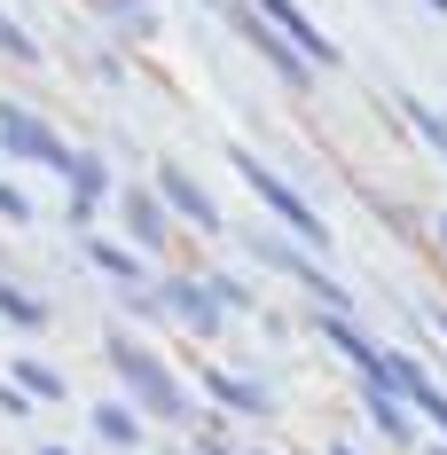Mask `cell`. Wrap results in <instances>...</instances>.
Returning a JSON list of instances; mask_svg holds the SVG:
<instances>
[{
	"label": "cell",
	"mask_w": 447,
	"mask_h": 455,
	"mask_svg": "<svg viewBox=\"0 0 447 455\" xmlns=\"http://www.w3.org/2000/svg\"><path fill=\"white\" fill-rule=\"evenodd\" d=\"M235 24H243V40L259 47V55H267V63L283 71V79H291V87H307V55H299V47L283 40V32H275L267 16H259V8H235Z\"/></svg>",
	"instance_id": "7a4b0ae2"
},
{
	"label": "cell",
	"mask_w": 447,
	"mask_h": 455,
	"mask_svg": "<svg viewBox=\"0 0 447 455\" xmlns=\"http://www.w3.org/2000/svg\"><path fill=\"white\" fill-rule=\"evenodd\" d=\"M432 8H440V16H447V0H432Z\"/></svg>",
	"instance_id": "ba28073f"
},
{
	"label": "cell",
	"mask_w": 447,
	"mask_h": 455,
	"mask_svg": "<svg viewBox=\"0 0 447 455\" xmlns=\"http://www.w3.org/2000/svg\"><path fill=\"white\" fill-rule=\"evenodd\" d=\"M165 196H173V204H180V212H188L196 228H212V204H204V188H196V181H180V173H165Z\"/></svg>",
	"instance_id": "5b68a950"
},
{
	"label": "cell",
	"mask_w": 447,
	"mask_h": 455,
	"mask_svg": "<svg viewBox=\"0 0 447 455\" xmlns=\"http://www.w3.org/2000/svg\"><path fill=\"white\" fill-rule=\"evenodd\" d=\"M408 118H416V134H424V141L447 157V110H432V102H408Z\"/></svg>",
	"instance_id": "8992f818"
},
{
	"label": "cell",
	"mask_w": 447,
	"mask_h": 455,
	"mask_svg": "<svg viewBox=\"0 0 447 455\" xmlns=\"http://www.w3.org/2000/svg\"><path fill=\"white\" fill-rule=\"evenodd\" d=\"M251 8H259V16H267V24H275V32H283L291 47H299L307 63H338V47H330V32L314 24L307 8H291V0H251Z\"/></svg>",
	"instance_id": "6da1fadb"
},
{
	"label": "cell",
	"mask_w": 447,
	"mask_h": 455,
	"mask_svg": "<svg viewBox=\"0 0 447 455\" xmlns=\"http://www.w3.org/2000/svg\"><path fill=\"white\" fill-rule=\"evenodd\" d=\"M0 47H8V55H32V40H24L16 24H0Z\"/></svg>",
	"instance_id": "52a82bcc"
},
{
	"label": "cell",
	"mask_w": 447,
	"mask_h": 455,
	"mask_svg": "<svg viewBox=\"0 0 447 455\" xmlns=\"http://www.w3.org/2000/svg\"><path fill=\"white\" fill-rule=\"evenodd\" d=\"M440 243H447V220H440Z\"/></svg>",
	"instance_id": "9c48e42d"
},
{
	"label": "cell",
	"mask_w": 447,
	"mask_h": 455,
	"mask_svg": "<svg viewBox=\"0 0 447 455\" xmlns=\"http://www.w3.org/2000/svg\"><path fill=\"white\" fill-rule=\"evenodd\" d=\"M235 165H243V181L259 188V196H267V204H275V212H283L291 228H307V235H322V220H314L307 204H299V188H291V181H275V173L259 165V157H235Z\"/></svg>",
	"instance_id": "3957f363"
},
{
	"label": "cell",
	"mask_w": 447,
	"mask_h": 455,
	"mask_svg": "<svg viewBox=\"0 0 447 455\" xmlns=\"http://www.w3.org/2000/svg\"><path fill=\"white\" fill-rule=\"evenodd\" d=\"M0 134H8V149H16V157H47V165H71V149L47 134L40 118H24V110H0Z\"/></svg>",
	"instance_id": "277c9868"
}]
</instances>
